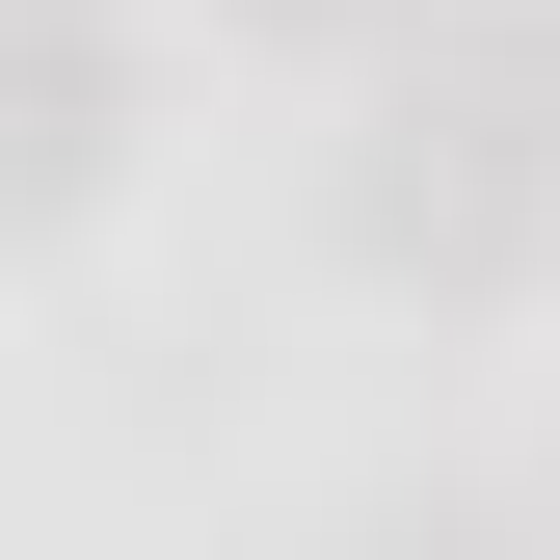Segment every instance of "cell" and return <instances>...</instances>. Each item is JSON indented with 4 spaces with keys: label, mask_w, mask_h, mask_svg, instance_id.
I'll return each instance as SVG.
<instances>
[{
    "label": "cell",
    "mask_w": 560,
    "mask_h": 560,
    "mask_svg": "<svg viewBox=\"0 0 560 560\" xmlns=\"http://www.w3.org/2000/svg\"><path fill=\"white\" fill-rule=\"evenodd\" d=\"M81 161H107V54H81V0H0V214H81Z\"/></svg>",
    "instance_id": "cell-2"
},
{
    "label": "cell",
    "mask_w": 560,
    "mask_h": 560,
    "mask_svg": "<svg viewBox=\"0 0 560 560\" xmlns=\"http://www.w3.org/2000/svg\"><path fill=\"white\" fill-rule=\"evenodd\" d=\"M294 27H374V0H294Z\"/></svg>",
    "instance_id": "cell-4"
},
{
    "label": "cell",
    "mask_w": 560,
    "mask_h": 560,
    "mask_svg": "<svg viewBox=\"0 0 560 560\" xmlns=\"http://www.w3.org/2000/svg\"><path fill=\"white\" fill-rule=\"evenodd\" d=\"M347 214H374V267H454V294L534 267V214H560V27H428L374 161H347Z\"/></svg>",
    "instance_id": "cell-1"
},
{
    "label": "cell",
    "mask_w": 560,
    "mask_h": 560,
    "mask_svg": "<svg viewBox=\"0 0 560 560\" xmlns=\"http://www.w3.org/2000/svg\"><path fill=\"white\" fill-rule=\"evenodd\" d=\"M400 560H534V534H508V508H428V534H400Z\"/></svg>",
    "instance_id": "cell-3"
}]
</instances>
